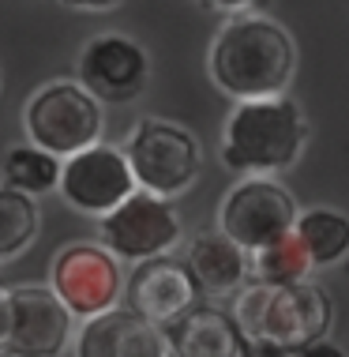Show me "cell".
<instances>
[{"label":"cell","instance_id":"d6986e66","mask_svg":"<svg viewBox=\"0 0 349 357\" xmlns=\"http://www.w3.org/2000/svg\"><path fill=\"white\" fill-rule=\"evenodd\" d=\"M308 267H312V264H308L304 252L297 248V241L289 237V241H282V245L259 252V282H274V286H282V282H304Z\"/></svg>","mask_w":349,"mask_h":357},{"label":"cell","instance_id":"cb8c5ba5","mask_svg":"<svg viewBox=\"0 0 349 357\" xmlns=\"http://www.w3.org/2000/svg\"><path fill=\"white\" fill-rule=\"evenodd\" d=\"M267 357H300V354H267Z\"/></svg>","mask_w":349,"mask_h":357},{"label":"cell","instance_id":"3957f363","mask_svg":"<svg viewBox=\"0 0 349 357\" xmlns=\"http://www.w3.org/2000/svg\"><path fill=\"white\" fill-rule=\"evenodd\" d=\"M308 124L289 98L237 102L222 136V162L237 173H282L300 158Z\"/></svg>","mask_w":349,"mask_h":357},{"label":"cell","instance_id":"6da1fadb","mask_svg":"<svg viewBox=\"0 0 349 357\" xmlns=\"http://www.w3.org/2000/svg\"><path fill=\"white\" fill-rule=\"evenodd\" d=\"M297 68V50L286 26L263 15H237L210 45V75L237 102L286 98Z\"/></svg>","mask_w":349,"mask_h":357},{"label":"cell","instance_id":"52a82bcc","mask_svg":"<svg viewBox=\"0 0 349 357\" xmlns=\"http://www.w3.org/2000/svg\"><path fill=\"white\" fill-rule=\"evenodd\" d=\"M53 294L64 301V308L75 316V320H94V316H105L113 308H121V259L113 252H105L102 245H68L56 252L53 267Z\"/></svg>","mask_w":349,"mask_h":357},{"label":"cell","instance_id":"ac0fdd59","mask_svg":"<svg viewBox=\"0 0 349 357\" xmlns=\"http://www.w3.org/2000/svg\"><path fill=\"white\" fill-rule=\"evenodd\" d=\"M38 204L23 192L0 185V264L23 256L38 237Z\"/></svg>","mask_w":349,"mask_h":357},{"label":"cell","instance_id":"7a4b0ae2","mask_svg":"<svg viewBox=\"0 0 349 357\" xmlns=\"http://www.w3.org/2000/svg\"><path fill=\"white\" fill-rule=\"evenodd\" d=\"M237 327L248 342L270 346L278 354H297L323 342L331 327V301L316 282H256L237 297Z\"/></svg>","mask_w":349,"mask_h":357},{"label":"cell","instance_id":"7402d4cb","mask_svg":"<svg viewBox=\"0 0 349 357\" xmlns=\"http://www.w3.org/2000/svg\"><path fill=\"white\" fill-rule=\"evenodd\" d=\"M68 8H79V12H105V8L121 4V0H64Z\"/></svg>","mask_w":349,"mask_h":357},{"label":"cell","instance_id":"603a6c76","mask_svg":"<svg viewBox=\"0 0 349 357\" xmlns=\"http://www.w3.org/2000/svg\"><path fill=\"white\" fill-rule=\"evenodd\" d=\"M203 4L222 8V12H240V8H251V4H259V0H203Z\"/></svg>","mask_w":349,"mask_h":357},{"label":"cell","instance_id":"5b68a950","mask_svg":"<svg viewBox=\"0 0 349 357\" xmlns=\"http://www.w3.org/2000/svg\"><path fill=\"white\" fill-rule=\"evenodd\" d=\"M124 154H128V166L135 173V185L162 199L188 192L203 166L196 136L180 124L158 117H143L135 124L128 143H124Z\"/></svg>","mask_w":349,"mask_h":357},{"label":"cell","instance_id":"4fadbf2b","mask_svg":"<svg viewBox=\"0 0 349 357\" xmlns=\"http://www.w3.org/2000/svg\"><path fill=\"white\" fill-rule=\"evenodd\" d=\"M75 357H173L169 335L132 308H113L86 320L72 342Z\"/></svg>","mask_w":349,"mask_h":357},{"label":"cell","instance_id":"ffe728a7","mask_svg":"<svg viewBox=\"0 0 349 357\" xmlns=\"http://www.w3.org/2000/svg\"><path fill=\"white\" fill-rule=\"evenodd\" d=\"M8 327H12V297H8V286H0V354L8 342Z\"/></svg>","mask_w":349,"mask_h":357},{"label":"cell","instance_id":"8fae6325","mask_svg":"<svg viewBox=\"0 0 349 357\" xmlns=\"http://www.w3.org/2000/svg\"><path fill=\"white\" fill-rule=\"evenodd\" d=\"M12 327L4 357H61L72 342V320L53 286H12Z\"/></svg>","mask_w":349,"mask_h":357},{"label":"cell","instance_id":"8992f818","mask_svg":"<svg viewBox=\"0 0 349 357\" xmlns=\"http://www.w3.org/2000/svg\"><path fill=\"white\" fill-rule=\"evenodd\" d=\"M297 218L300 215H297L293 196L278 181L248 177L240 185H233L229 196L222 199L218 226L233 245H240L248 256H259L293 237Z\"/></svg>","mask_w":349,"mask_h":357},{"label":"cell","instance_id":"2e32d148","mask_svg":"<svg viewBox=\"0 0 349 357\" xmlns=\"http://www.w3.org/2000/svg\"><path fill=\"white\" fill-rule=\"evenodd\" d=\"M293 241L312 267H331L349 256V218L327 207L304 211L297 218Z\"/></svg>","mask_w":349,"mask_h":357},{"label":"cell","instance_id":"44dd1931","mask_svg":"<svg viewBox=\"0 0 349 357\" xmlns=\"http://www.w3.org/2000/svg\"><path fill=\"white\" fill-rule=\"evenodd\" d=\"M300 357H346L338 346H331V342H316V346H304V350H297Z\"/></svg>","mask_w":349,"mask_h":357},{"label":"cell","instance_id":"277c9868","mask_svg":"<svg viewBox=\"0 0 349 357\" xmlns=\"http://www.w3.org/2000/svg\"><path fill=\"white\" fill-rule=\"evenodd\" d=\"M102 124V102L79 79L42 83L23 105L26 143L61 162L98 147Z\"/></svg>","mask_w":349,"mask_h":357},{"label":"cell","instance_id":"ba28073f","mask_svg":"<svg viewBox=\"0 0 349 357\" xmlns=\"http://www.w3.org/2000/svg\"><path fill=\"white\" fill-rule=\"evenodd\" d=\"M98 237H102V248L113 252L116 259L147 264V259L166 256L180 241V218L169 199L139 188L113 215L98 218Z\"/></svg>","mask_w":349,"mask_h":357},{"label":"cell","instance_id":"30bf717a","mask_svg":"<svg viewBox=\"0 0 349 357\" xmlns=\"http://www.w3.org/2000/svg\"><path fill=\"white\" fill-rule=\"evenodd\" d=\"M79 83L105 105H124L143 94L150 79V61L139 42L124 34H98L79 50Z\"/></svg>","mask_w":349,"mask_h":357},{"label":"cell","instance_id":"5bb4252c","mask_svg":"<svg viewBox=\"0 0 349 357\" xmlns=\"http://www.w3.org/2000/svg\"><path fill=\"white\" fill-rule=\"evenodd\" d=\"M166 335L173 357H248L245 331L218 308H192Z\"/></svg>","mask_w":349,"mask_h":357},{"label":"cell","instance_id":"7c38bea8","mask_svg":"<svg viewBox=\"0 0 349 357\" xmlns=\"http://www.w3.org/2000/svg\"><path fill=\"white\" fill-rule=\"evenodd\" d=\"M196 297H199V282L192 278L188 264L169 256L147 259L128 278V308L143 320H150L154 327H162V331L184 320L196 308Z\"/></svg>","mask_w":349,"mask_h":357},{"label":"cell","instance_id":"9a60e30c","mask_svg":"<svg viewBox=\"0 0 349 357\" xmlns=\"http://www.w3.org/2000/svg\"><path fill=\"white\" fill-rule=\"evenodd\" d=\"M188 271L207 294H233L248 278V252L226 234H199L188 245Z\"/></svg>","mask_w":349,"mask_h":357},{"label":"cell","instance_id":"9c48e42d","mask_svg":"<svg viewBox=\"0 0 349 357\" xmlns=\"http://www.w3.org/2000/svg\"><path fill=\"white\" fill-rule=\"evenodd\" d=\"M139 185H135V173L128 166V154L121 147H98L75 154V158L64 162L61 173V196L64 204L79 215H94L105 218L113 215L124 199H132Z\"/></svg>","mask_w":349,"mask_h":357},{"label":"cell","instance_id":"e0dca14e","mask_svg":"<svg viewBox=\"0 0 349 357\" xmlns=\"http://www.w3.org/2000/svg\"><path fill=\"white\" fill-rule=\"evenodd\" d=\"M61 173L64 162L53 158V154L38 151V147H12L0 162V177H4L8 188L23 192V196H45V192H61Z\"/></svg>","mask_w":349,"mask_h":357}]
</instances>
